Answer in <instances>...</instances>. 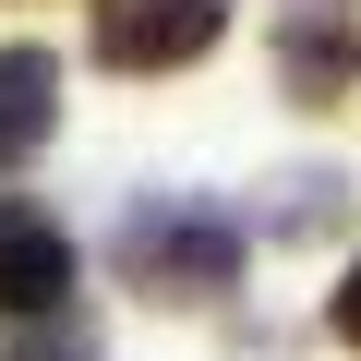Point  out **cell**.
<instances>
[{"instance_id": "obj_1", "label": "cell", "mask_w": 361, "mask_h": 361, "mask_svg": "<svg viewBox=\"0 0 361 361\" xmlns=\"http://www.w3.org/2000/svg\"><path fill=\"white\" fill-rule=\"evenodd\" d=\"M109 265H121V289H145V301H217V289L241 277V229H229L205 193H145V205L109 229Z\"/></svg>"}, {"instance_id": "obj_2", "label": "cell", "mask_w": 361, "mask_h": 361, "mask_svg": "<svg viewBox=\"0 0 361 361\" xmlns=\"http://www.w3.org/2000/svg\"><path fill=\"white\" fill-rule=\"evenodd\" d=\"M229 37V0H97V61L109 73H180Z\"/></svg>"}, {"instance_id": "obj_3", "label": "cell", "mask_w": 361, "mask_h": 361, "mask_svg": "<svg viewBox=\"0 0 361 361\" xmlns=\"http://www.w3.org/2000/svg\"><path fill=\"white\" fill-rule=\"evenodd\" d=\"M61 301H73V229L0 193V313H61Z\"/></svg>"}, {"instance_id": "obj_4", "label": "cell", "mask_w": 361, "mask_h": 361, "mask_svg": "<svg viewBox=\"0 0 361 361\" xmlns=\"http://www.w3.org/2000/svg\"><path fill=\"white\" fill-rule=\"evenodd\" d=\"M277 73H289V97H301V109H337V97H349L361 37H349L337 0H289V25H277Z\"/></svg>"}, {"instance_id": "obj_5", "label": "cell", "mask_w": 361, "mask_h": 361, "mask_svg": "<svg viewBox=\"0 0 361 361\" xmlns=\"http://www.w3.org/2000/svg\"><path fill=\"white\" fill-rule=\"evenodd\" d=\"M49 121H61V61H49L37 37H13V49H0V169L37 157Z\"/></svg>"}, {"instance_id": "obj_6", "label": "cell", "mask_w": 361, "mask_h": 361, "mask_svg": "<svg viewBox=\"0 0 361 361\" xmlns=\"http://www.w3.org/2000/svg\"><path fill=\"white\" fill-rule=\"evenodd\" d=\"M337 217H349V180H337V169L289 180V193L265 205V229H277V241H313V229H337Z\"/></svg>"}, {"instance_id": "obj_7", "label": "cell", "mask_w": 361, "mask_h": 361, "mask_svg": "<svg viewBox=\"0 0 361 361\" xmlns=\"http://www.w3.org/2000/svg\"><path fill=\"white\" fill-rule=\"evenodd\" d=\"M325 325H337V337H349V349H361V265H349V277H337V301H325Z\"/></svg>"}, {"instance_id": "obj_8", "label": "cell", "mask_w": 361, "mask_h": 361, "mask_svg": "<svg viewBox=\"0 0 361 361\" xmlns=\"http://www.w3.org/2000/svg\"><path fill=\"white\" fill-rule=\"evenodd\" d=\"M0 361H73L61 337H0Z\"/></svg>"}]
</instances>
